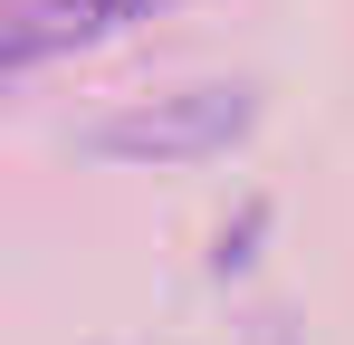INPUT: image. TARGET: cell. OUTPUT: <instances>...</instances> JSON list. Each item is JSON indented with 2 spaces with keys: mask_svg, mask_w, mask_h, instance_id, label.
<instances>
[{
  "mask_svg": "<svg viewBox=\"0 0 354 345\" xmlns=\"http://www.w3.org/2000/svg\"><path fill=\"white\" fill-rule=\"evenodd\" d=\"M249 125H259V87L201 77V87H173V96H144V106L106 115L86 144L115 154V163H201V154H230Z\"/></svg>",
  "mask_w": 354,
  "mask_h": 345,
  "instance_id": "6da1fadb",
  "label": "cell"
},
{
  "mask_svg": "<svg viewBox=\"0 0 354 345\" xmlns=\"http://www.w3.org/2000/svg\"><path fill=\"white\" fill-rule=\"evenodd\" d=\"M163 0H39V39H106V29H124V19H153Z\"/></svg>",
  "mask_w": 354,
  "mask_h": 345,
  "instance_id": "7a4b0ae2",
  "label": "cell"
},
{
  "mask_svg": "<svg viewBox=\"0 0 354 345\" xmlns=\"http://www.w3.org/2000/svg\"><path fill=\"white\" fill-rule=\"evenodd\" d=\"M29 48H39V39H0V77H10V67H19Z\"/></svg>",
  "mask_w": 354,
  "mask_h": 345,
  "instance_id": "3957f363",
  "label": "cell"
}]
</instances>
